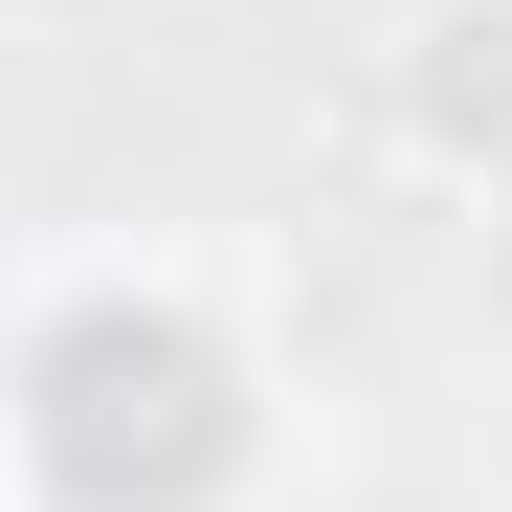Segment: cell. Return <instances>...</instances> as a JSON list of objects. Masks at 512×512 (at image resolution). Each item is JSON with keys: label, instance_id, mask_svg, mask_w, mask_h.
Returning <instances> with one entry per match:
<instances>
[{"label": "cell", "instance_id": "3", "mask_svg": "<svg viewBox=\"0 0 512 512\" xmlns=\"http://www.w3.org/2000/svg\"><path fill=\"white\" fill-rule=\"evenodd\" d=\"M0 268H23V245H0Z\"/></svg>", "mask_w": 512, "mask_h": 512}, {"label": "cell", "instance_id": "1", "mask_svg": "<svg viewBox=\"0 0 512 512\" xmlns=\"http://www.w3.org/2000/svg\"><path fill=\"white\" fill-rule=\"evenodd\" d=\"M312 357L245 245L112 223L0 268V512H290Z\"/></svg>", "mask_w": 512, "mask_h": 512}, {"label": "cell", "instance_id": "2", "mask_svg": "<svg viewBox=\"0 0 512 512\" xmlns=\"http://www.w3.org/2000/svg\"><path fill=\"white\" fill-rule=\"evenodd\" d=\"M357 156L401 201H446V223H512V0H379Z\"/></svg>", "mask_w": 512, "mask_h": 512}]
</instances>
